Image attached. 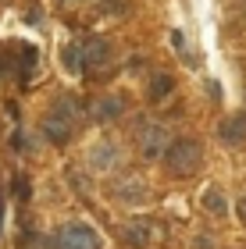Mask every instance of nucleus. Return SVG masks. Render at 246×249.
I'll return each mask as SVG.
<instances>
[{"mask_svg":"<svg viewBox=\"0 0 246 249\" xmlns=\"http://www.w3.org/2000/svg\"><path fill=\"white\" fill-rule=\"evenodd\" d=\"M164 164H168V171H171V175L189 178V175L200 171V164H204V146H200L196 139H168Z\"/></svg>","mask_w":246,"mask_h":249,"instance_id":"1","label":"nucleus"},{"mask_svg":"<svg viewBox=\"0 0 246 249\" xmlns=\"http://www.w3.org/2000/svg\"><path fill=\"white\" fill-rule=\"evenodd\" d=\"M43 135H47L50 142H57V146L75 135V104L72 100H61V104L43 118Z\"/></svg>","mask_w":246,"mask_h":249,"instance_id":"2","label":"nucleus"},{"mask_svg":"<svg viewBox=\"0 0 246 249\" xmlns=\"http://www.w3.org/2000/svg\"><path fill=\"white\" fill-rule=\"evenodd\" d=\"M168 128L157 121H143L139 124V132H136V142H139V153L147 157V160H153V157H161L164 153V146H168Z\"/></svg>","mask_w":246,"mask_h":249,"instance_id":"3","label":"nucleus"},{"mask_svg":"<svg viewBox=\"0 0 246 249\" xmlns=\"http://www.w3.org/2000/svg\"><path fill=\"white\" fill-rule=\"evenodd\" d=\"M57 249H100L96 231L82 221H72L57 231Z\"/></svg>","mask_w":246,"mask_h":249,"instance_id":"4","label":"nucleus"},{"mask_svg":"<svg viewBox=\"0 0 246 249\" xmlns=\"http://www.w3.org/2000/svg\"><path fill=\"white\" fill-rule=\"evenodd\" d=\"M79 57H82L89 68H104V64L111 61V43H107L104 36H89V39H82Z\"/></svg>","mask_w":246,"mask_h":249,"instance_id":"5","label":"nucleus"},{"mask_svg":"<svg viewBox=\"0 0 246 249\" xmlns=\"http://www.w3.org/2000/svg\"><path fill=\"white\" fill-rule=\"evenodd\" d=\"M118 203H125V207H139V203L150 199V185L139 182V178H125V182H118Z\"/></svg>","mask_w":246,"mask_h":249,"instance_id":"6","label":"nucleus"},{"mask_svg":"<svg viewBox=\"0 0 246 249\" xmlns=\"http://www.w3.org/2000/svg\"><path fill=\"white\" fill-rule=\"evenodd\" d=\"M218 135H221V142H228V146H239L246 142V114H232L218 124Z\"/></svg>","mask_w":246,"mask_h":249,"instance_id":"7","label":"nucleus"},{"mask_svg":"<svg viewBox=\"0 0 246 249\" xmlns=\"http://www.w3.org/2000/svg\"><path fill=\"white\" fill-rule=\"evenodd\" d=\"M114 164H118L114 142H96L93 150H89V167H93V171H111Z\"/></svg>","mask_w":246,"mask_h":249,"instance_id":"8","label":"nucleus"},{"mask_svg":"<svg viewBox=\"0 0 246 249\" xmlns=\"http://www.w3.org/2000/svg\"><path fill=\"white\" fill-rule=\"evenodd\" d=\"M121 235H125V242L136 246V249H147V246L153 242V231H150L147 221H129L125 228H121Z\"/></svg>","mask_w":246,"mask_h":249,"instance_id":"9","label":"nucleus"},{"mask_svg":"<svg viewBox=\"0 0 246 249\" xmlns=\"http://www.w3.org/2000/svg\"><path fill=\"white\" fill-rule=\"evenodd\" d=\"M121 110H125V104H121L118 96H104V100L93 107V118H96V121H114V118H121Z\"/></svg>","mask_w":246,"mask_h":249,"instance_id":"10","label":"nucleus"},{"mask_svg":"<svg viewBox=\"0 0 246 249\" xmlns=\"http://www.w3.org/2000/svg\"><path fill=\"white\" fill-rule=\"evenodd\" d=\"M200 203H204V210H210V213H218V217H221V213H228L225 192H221V189H214V185H210V189H204V196H200Z\"/></svg>","mask_w":246,"mask_h":249,"instance_id":"11","label":"nucleus"},{"mask_svg":"<svg viewBox=\"0 0 246 249\" xmlns=\"http://www.w3.org/2000/svg\"><path fill=\"white\" fill-rule=\"evenodd\" d=\"M171 89H175V78H171V75H153V78H150L147 96H150V100H164L168 93H171Z\"/></svg>","mask_w":246,"mask_h":249,"instance_id":"12","label":"nucleus"},{"mask_svg":"<svg viewBox=\"0 0 246 249\" xmlns=\"http://www.w3.org/2000/svg\"><path fill=\"white\" fill-rule=\"evenodd\" d=\"M61 64L68 68L72 75H75V71H82V61H79V47H64V50H61Z\"/></svg>","mask_w":246,"mask_h":249,"instance_id":"13","label":"nucleus"},{"mask_svg":"<svg viewBox=\"0 0 246 249\" xmlns=\"http://www.w3.org/2000/svg\"><path fill=\"white\" fill-rule=\"evenodd\" d=\"M36 57H39V53H36V50H29V47H25V50H21V78H29L32 71H36V64H39Z\"/></svg>","mask_w":246,"mask_h":249,"instance_id":"14","label":"nucleus"},{"mask_svg":"<svg viewBox=\"0 0 246 249\" xmlns=\"http://www.w3.org/2000/svg\"><path fill=\"white\" fill-rule=\"evenodd\" d=\"M168 39H171V47H175V50H182V47H186V32H182V29H171V32H168Z\"/></svg>","mask_w":246,"mask_h":249,"instance_id":"15","label":"nucleus"},{"mask_svg":"<svg viewBox=\"0 0 246 249\" xmlns=\"http://www.w3.org/2000/svg\"><path fill=\"white\" fill-rule=\"evenodd\" d=\"M15 192H18V199H29V182H25V178L15 182Z\"/></svg>","mask_w":246,"mask_h":249,"instance_id":"16","label":"nucleus"},{"mask_svg":"<svg viewBox=\"0 0 246 249\" xmlns=\"http://www.w3.org/2000/svg\"><path fill=\"white\" fill-rule=\"evenodd\" d=\"M239 217L246 221V199H239Z\"/></svg>","mask_w":246,"mask_h":249,"instance_id":"17","label":"nucleus"},{"mask_svg":"<svg viewBox=\"0 0 246 249\" xmlns=\"http://www.w3.org/2000/svg\"><path fill=\"white\" fill-rule=\"evenodd\" d=\"M0 231H4V199H0Z\"/></svg>","mask_w":246,"mask_h":249,"instance_id":"18","label":"nucleus"},{"mask_svg":"<svg viewBox=\"0 0 246 249\" xmlns=\"http://www.w3.org/2000/svg\"><path fill=\"white\" fill-rule=\"evenodd\" d=\"M64 4H75V0H64Z\"/></svg>","mask_w":246,"mask_h":249,"instance_id":"19","label":"nucleus"}]
</instances>
